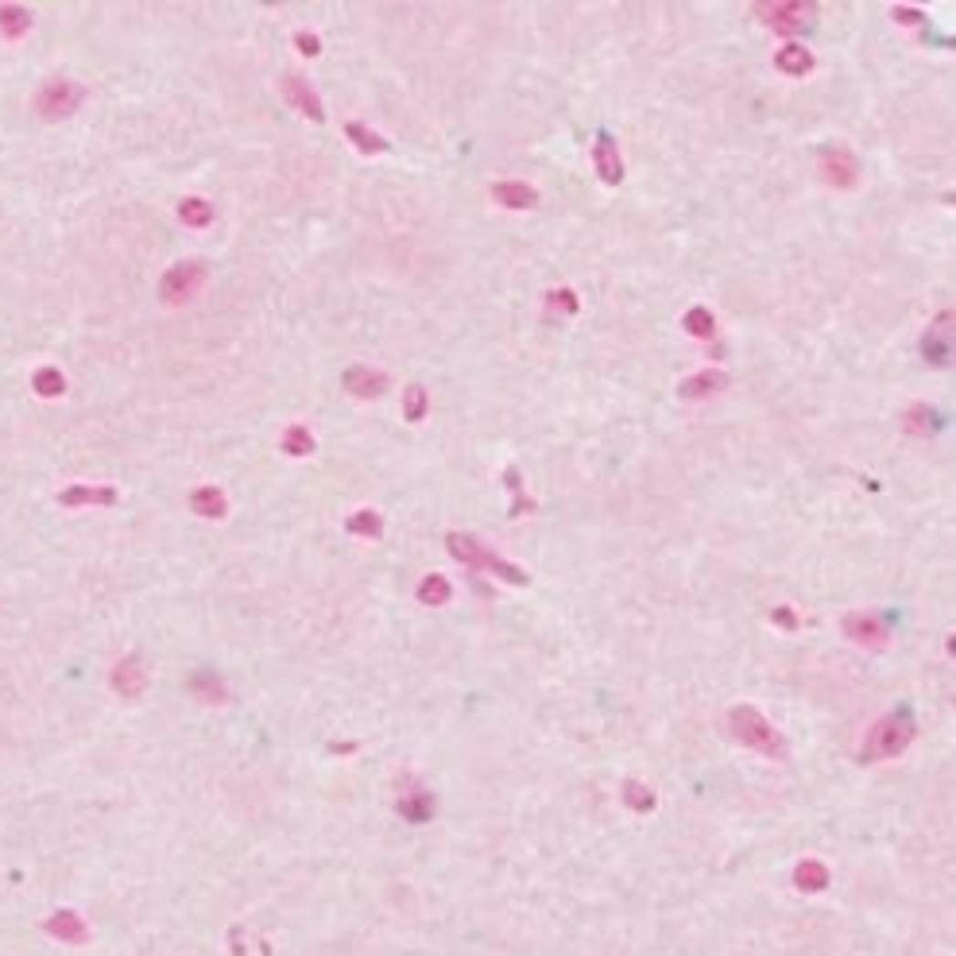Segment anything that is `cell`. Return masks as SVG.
I'll use <instances>...</instances> for the list:
<instances>
[{
	"label": "cell",
	"mask_w": 956,
	"mask_h": 956,
	"mask_svg": "<svg viewBox=\"0 0 956 956\" xmlns=\"http://www.w3.org/2000/svg\"><path fill=\"white\" fill-rule=\"evenodd\" d=\"M446 550H449V554L457 558L461 565H468V570H480L484 550H489V546H480L473 534H461V531H457V534H449V539H446Z\"/></svg>",
	"instance_id": "cell-20"
},
{
	"label": "cell",
	"mask_w": 956,
	"mask_h": 956,
	"mask_svg": "<svg viewBox=\"0 0 956 956\" xmlns=\"http://www.w3.org/2000/svg\"><path fill=\"white\" fill-rule=\"evenodd\" d=\"M728 732L732 740H740L743 748H751L755 755H767V759H786V736L774 728L763 712L751 709V705H736L728 712Z\"/></svg>",
	"instance_id": "cell-1"
},
{
	"label": "cell",
	"mask_w": 956,
	"mask_h": 956,
	"mask_svg": "<svg viewBox=\"0 0 956 956\" xmlns=\"http://www.w3.org/2000/svg\"><path fill=\"white\" fill-rule=\"evenodd\" d=\"M345 531H349V534H361V539H380V534H383V520H380L376 511H368V508H364V511L349 515V520H345Z\"/></svg>",
	"instance_id": "cell-29"
},
{
	"label": "cell",
	"mask_w": 956,
	"mask_h": 956,
	"mask_svg": "<svg viewBox=\"0 0 956 956\" xmlns=\"http://www.w3.org/2000/svg\"><path fill=\"white\" fill-rule=\"evenodd\" d=\"M178 221L190 225V229H205V225L214 221V205L205 198H183L178 202Z\"/></svg>",
	"instance_id": "cell-26"
},
{
	"label": "cell",
	"mask_w": 956,
	"mask_h": 956,
	"mask_svg": "<svg viewBox=\"0 0 956 956\" xmlns=\"http://www.w3.org/2000/svg\"><path fill=\"white\" fill-rule=\"evenodd\" d=\"M914 736H918V724L910 720V712H890V717L875 720V728H871L867 740H864L860 759H864V763L895 759V755H902L906 748H910Z\"/></svg>",
	"instance_id": "cell-2"
},
{
	"label": "cell",
	"mask_w": 956,
	"mask_h": 956,
	"mask_svg": "<svg viewBox=\"0 0 956 956\" xmlns=\"http://www.w3.org/2000/svg\"><path fill=\"white\" fill-rule=\"evenodd\" d=\"M395 814H399L403 821H411V825H423V821L434 817V798H430L423 786H407V790H403L399 798H395Z\"/></svg>",
	"instance_id": "cell-14"
},
{
	"label": "cell",
	"mask_w": 956,
	"mask_h": 956,
	"mask_svg": "<svg viewBox=\"0 0 956 956\" xmlns=\"http://www.w3.org/2000/svg\"><path fill=\"white\" fill-rule=\"evenodd\" d=\"M793 887L805 890V895H817V890L829 887V867H825L821 860H802L798 867H793Z\"/></svg>",
	"instance_id": "cell-22"
},
{
	"label": "cell",
	"mask_w": 956,
	"mask_h": 956,
	"mask_svg": "<svg viewBox=\"0 0 956 956\" xmlns=\"http://www.w3.org/2000/svg\"><path fill=\"white\" fill-rule=\"evenodd\" d=\"M593 163H596V174H601V183H608V186H620V183H624L620 148H615V140H612L608 132L596 136V143H593Z\"/></svg>",
	"instance_id": "cell-12"
},
{
	"label": "cell",
	"mask_w": 956,
	"mask_h": 956,
	"mask_svg": "<svg viewBox=\"0 0 956 956\" xmlns=\"http://www.w3.org/2000/svg\"><path fill=\"white\" fill-rule=\"evenodd\" d=\"M345 136H349V143H352V148L361 152V155H380V152H387V140L376 136V132H372L368 124H361V121H349V124H345Z\"/></svg>",
	"instance_id": "cell-23"
},
{
	"label": "cell",
	"mask_w": 956,
	"mask_h": 956,
	"mask_svg": "<svg viewBox=\"0 0 956 956\" xmlns=\"http://www.w3.org/2000/svg\"><path fill=\"white\" fill-rule=\"evenodd\" d=\"M283 449L290 457H306V453H314V434L306 426H287L283 430Z\"/></svg>",
	"instance_id": "cell-31"
},
{
	"label": "cell",
	"mask_w": 956,
	"mask_h": 956,
	"mask_svg": "<svg viewBox=\"0 0 956 956\" xmlns=\"http://www.w3.org/2000/svg\"><path fill=\"white\" fill-rule=\"evenodd\" d=\"M62 508H112L117 504V489H93V484H70V489L58 492Z\"/></svg>",
	"instance_id": "cell-13"
},
{
	"label": "cell",
	"mask_w": 956,
	"mask_h": 956,
	"mask_svg": "<svg viewBox=\"0 0 956 956\" xmlns=\"http://www.w3.org/2000/svg\"><path fill=\"white\" fill-rule=\"evenodd\" d=\"M624 805L631 809V814H651V809H655V790L636 783V779H627L624 783Z\"/></svg>",
	"instance_id": "cell-28"
},
{
	"label": "cell",
	"mask_w": 956,
	"mask_h": 956,
	"mask_svg": "<svg viewBox=\"0 0 956 956\" xmlns=\"http://www.w3.org/2000/svg\"><path fill=\"white\" fill-rule=\"evenodd\" d=\"M771 620L779 624L783 631H793V627H798V612H793V608H774V612H771Z\"/></svg>",
	"instance_id": "cell-36"
},
{
	"label": "cell",
	"mask_w": 956,
	"mask_h": 956,
	"mask_svg": "<svg viewBox=\"0 0 956 956\" xmlns=\"http://www.w3.org/2000/svg\"><path fill=\"white\" fill-rule=\"evenodd\" d=\"M295 47H299L302 55H310V58L321 51V43H318V36H314V31H299V36H295Z\"/></svg>",
	"instance_id": "cell-35"
},
{
	"label": "cell",
	"mask_w": 956,
	"mask_h": 956,
	"mask_svg": "<svg viewBox=\"0 0 956 956\" xmlns=\"http://www.w3.org/2000/svg\"><path fill=\"white\" fill-rule=\"evenodd\" d=\"M109 682H112V689H117L121 697H140L143 689H148V670H143V662L136 655H124L117 667H112Z\"/></svg>",
	"instance_id": "cell-10"
},
{
	"label": "cell",
	"mask_w": 956,
	"mask_h": 956,
	"mask_svg": "<svg viewBox=\"0 0 956 956\" xmlns=\"http://www.w3.org/2000/svg\"><path fill=\"white\" fill-rule=\"evenodd\" d=\"M728 387V376L724 372H697V376H689L682 383V399H709V395H717Z\"/></svg>",
	"instance_id": "cell-21"
},
{
	"label": "cell",
	"mask_w": 956,
	"mask_h": 956,
	"mask_svg": "<svg viewBox=\"0 0 956 956\" xmlns=\"http://www.w3.org/2000/svg\"><path fill=\"white\" fill-rule=\"evenodd\" d=\"M205 264H198V260H183V264H174L163 279H159V299H163L167 306H183V302H190L194 295H198V290L205 287Z\"/></svg>",
	"instance_id": "cell-5"
},
{
	"label": "cell",
	"mask_w": 956,
	"mask_h": 956,
	"mask_svg": "<svg viewBox=\"0 0 956 956\" xmlns=\"http://www.w3.org/2000/svg\"><path fill=\"white\" fill-rule=\"evenodd\" d=\"M937 430V415H933V407H926V403H921V407H910L906 411V434H933Z\"/></svg>",
	"instance_id": "cell-33"
},
{
	"label": "cell",
	"mask_w": 956,
	"mask_h": 956,
	"mask_svg": "<svg viewBox=\"0 0 956 956\" xmlns=\"http://www.w3.org/2000/svg\"><path fill=\"white\" fill-rule=\"evenodd\" d=\"M895 20H898V24H906V27H918L921 20H926V16H921V12H914V8H906V5H898V8H895Z\"/></svg>",
	"instance_id": "cell-37"
},
{
	"label": "cell",
	"mask_w": 956,
	"mask_h": 956,
	"mask_svg": "<svg viewBox=\"0 0 956 956\" xmlns=\"http://www.w3.org/2000/svg\"><path fill=\"white\" fill-rule=\"evenodd\" d=\"M426 392H423V383H411L407 392H403V418L407 423H418V418H426Z\"/></svg>",
	"instance_id": "cell-32"
},
{
	"label": "cell",
	"mask_w": 956,
	"mask_h": 956,
	"mask_svg": "<svg viewBox=\"0 0 956 956\" xmlns=\"http://www.w3.org/2000/svg\"><path fill=\"white\" fill-rule=\"evenodd\" d=\"M453 596V585L442 577V573H426L423 581H418V601L430 604V608H442L446 601Z\"/></svg>",
	"instance_id": "cell-24"
},
{
	"label": "cell",
	"mask_w": 956,
	"mask_h": 956,
	"mask_svg": "<svg viewBox=\"0 0 956 956\" xmlns=\"http://www.w3.org/2000/svg\"><path fill=\"white\" fill-rule=\"evenodd\" d=\"M840 627H845V636L856 646H867V651H883L890 643V624L879 612H848L845 620H840Z\"/></svg>",
	"instance_id": "cell-6"
},
{
	"label": "cell",
	"mask_w": 956,
	"mask_h": 956,
	"mask_svg": "<svg viewBox=\"0 0 956 956\" xmlns=\"http://www.w3.org/2000/svg\"><path fill=\"white\" fill-rule=\"evenodd\" d=\"M43 930H47V937H55V941H62V945H86L89 941L86 918L74 914V910H55L51 918L43 921Z\"/></svg>",
	"instance_id": "cell-8"
},
{
	"label": "cell",
	"mask_w": 956,
	"mask_h": 956,
	"mask_svg": "<svg viewBox=\"0 0 956 956\" xmlns=\"http://www.w3.org/2000/svg\"><path fill=\"white\" fill-rule=\"evenodd\" d=\"M190 508L205 515V520H225V511H229V499H225V492L217 489V484H202V489H194L190 492Z\"/></svg>",
	"instance_id": "cell-19"
},
{
	"label": "cell",
	"mask_w": 956,
	"mask_h": 956,
	"mask_svg": "<svg viewBox=\"0 0 956 956\" xmlns=\"http://www.w3.org/2000/svg\"><path fill=\"white\" fill-rule=\"evenodd\" d=\"M0 31L8 39H20L31 31V12L24 5H0Z\"/></svg>",
	"instance_id": "cell-25"
},
{
	"label": "cell",
	"mask_w": 956,
	"mask_h": 956,
	"mask_svg": "<svg viewBox=\"0 0 956 956\" xmlns=\"http://www.w3.org/2000/svg\"><path fill=\"white\" fill-rule=\"evenodd\" d=\"M921 349H926V356L933 364H949V352H952V310L937 314V326L926 333Z\"/></svg>",
	"instance_id": "cell-15"
},
{
	"label": "cell",
	"mask_w": 956,
	"mask_h": 956,
	"mask_svg": "<svg viewBox=\"0 0 956 956\" xmlns=\"http://www.w3.org/2000/svg\"><path fill=\"white\" fill-rule=\"evenodd\" d=\"M82 101H86V89L78 82H70V78H55V82H47L36 93V109H39V117H47V121L74 117V112L82 109Z\"/></svg>",
	"instance_id": "cell-4"
},
{
	"label": "cell",
	"mask_w": 956,
	"mask_h": 956,
	"mask_svg": "<svg viewBox=\"0 0 956 956\" xmlns=\"http://www.w3.org/2000/svg\"><path fill=\"white\" fill-rule=\"evenodd\" d=\"M190 693L198 697V701L205 705H225L229 701V686H225V678H217L214 670H198V674H190Z\"/></svg>",
	"instance_id": "cell-18"
},
{
	"label": "cell",
	"mask_w": 956,
	"mask_h": 956,
	"mask_svg": "<svg viewBox=\"0 0 956 956\" xmlns=\"http://www.w3.org/2000/svg\"><path fill=\"white\" fill-rule=\"evenodd\" d=\"M774 67H779L786 78H805L809 70H814V51H809V47H802L798 39L783 43L779 51H774Z\"/></svg>",
	"instance_id": "cell-16"
},
{
	"label": "cell",
	"mask_w": 956,
	"mask_h": 956,
	"mask_svg": "<svg viewBox=\"0 0 956 956\" xmlns=\"http://www.w3.org/2000/svg\"><path fill=\"white\" fill-rule=\"evenodd\" d=\"M821 178L836 190H852L860 183V163H856V155L845 152V148H829L821 152Z\"/></svg>",
	"instance_id": "cell-7"
},
{
	"label": "cell",
	"mask_w": 956,
	"mask_h": 956,
	"mask_svg": "<svg viewBox=\"0 0 956 956\" xmlns=\"http://www.w3.org/2000/svg\"><path fill=\"white\" fill-rule=\"evenodd\" d=\"M546 314L550 318H573L577 314V295L570 287H558L546 295Z\"/></svg>",
	"instance_id": "cell-30"
},
{
	"label": "cell",
	"mask_w": 956,
	"mask_h": 956,
	"mask_svg": "<svg viewBox=\"0 0 956 956\" xmlns=\"http://www.w3.org/2000/svg\"><path fill=\"white\" fill-rule=\"evenodd\" d=\"M345 392L356 395V399H380L387 392V376L380 368H368V364H352L345 368Z\"/></svg>",
	"instance_id": "cell-9"
},
{
	"label": "cell",
	"mask_w": 956,
	"mask_h": 956,
	"mask_svg": "<svg viewBox=\"0 0 956 956\" xmlns=\"http://www.w3.org/2000/svg\"><path fill=\"white\" fill-rule=\"evenodd\" d=\"M686 333H693V337H709L717 333V321H712V314L705 310V306H693V310L686 314Z\"/></svg>",
	"instance_id": "cell-34"
},
{
	"label": "cell",
	"mask_w": 956,
	"mask_h": 956,
	"mask_svg": "<svg viewBox=\"0 0 956 956\" xmlns=\"http://www.w3.org/2000/svg\"><path fill=\"white\" fill-rule=\"evenodd\" d=\"M283 97L302 112V117H310V121H326V109H321L318 93H314V86L306 82V78L287 74V78H283Z\"/></svg>",
	"instance_id": "cell-11"
},
{
	"label": "cell",
	"mask_w": 956,
	"mask_h": 956,
	"mask_svg": "<svg viewBox=\"0 0 956 956\" xmlns=\"http://www.w3.org/2000/svg\"><path fill=\"white\" fill-rule=\"evenodd\" d=\"M31 387H36V395H43V399H58L62 392H67V376H62L58 368H39L36 376H31Z\"/></svg>",
	"instance_id": "cell-27"
},
{
	"label": "cell",
	"mask_w": 956,
	"mask_h": 956,
	"mask_svg": "<svg viewBox=\"0 0 956 956\" xmlns=\"http://www.w3.org/2000/svg\"><path fill=\"white\" fill-rule=\"evenodd\" d=\"M755 16L771 31L786 36V43H793V36H802L805 24L814 20V5L809 0H763V5H755Z\"/></svg>",
	"instance_id": "cell-3"
},
{
	"label": "cell",
	"mask_w": 956,
	"mask_h": 956,
	"mask_svg": "<svg viewBox=\"0 0 956 956\" xmlns=\"http://www.w3.org/2000/svg\"><path fill=\"white\" fill-rule=\"evenodd\" d=\"M492 198L508 209H534L539 205V190L527 183H515V178H504V183H492Z\"/></svg>",
	"instance_id": "cell-17"
}]
</instances>
